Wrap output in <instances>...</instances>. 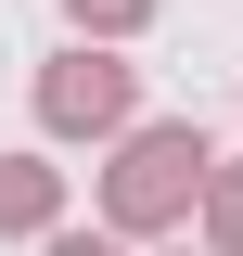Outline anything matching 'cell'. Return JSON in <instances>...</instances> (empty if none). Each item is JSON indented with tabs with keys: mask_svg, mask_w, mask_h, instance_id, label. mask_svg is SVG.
<instances>
[{
	"mask_svg": "<svg viewBox=\"0 0 243 256\" xmlns=\"http://www.w3.org/2000/svg\"><path fill=\"white\" fill-rule=\"evenodd\" d=\"M192 166H205V154H192V128H166V141H141V154H128V180H116V205H128V218H166Z\"/></svg>",
	"mask_w": 243,
	"mask_h": 256,
	"instance_id": "cell-1",
	"label": "cell"
},
{
	"mask_svg": "<svg viewBox=\"0 0 243 256\" xmlns=\"http://www.w3.org/2000/svg\"><path fill=\"white\" fill-rule=\"evenodd\" d=\"M116 102H128V77H116V64H90V52L52 77V116H64V128H77V116H116Z\"/></svg>",
	"mask_w": 243,
	"mask_h": 256,
	"instance_id": "cell-2",
	"label": "cell"
},
{
	"mask_svg": "<svg viewBox=\"0 0 243 256\" xmlns=\"http://www.w3.org/2000/svg\"><path fill=\"white\" fill-rule=\"evenodd\" d=\"M38 205H52V180L38 166H0V218H38Z\"/></svg>",
	"mask_w": 243,
	"mask_h": 256,
	"instance_id": "cell-3",
	"label": "cell"
},
{
	"mask_svg": "<svg viewBox=\"0 0 243 256\" xmlns=\"http://www.w3.org/2000/svg\"><path fill=\"white\" fill-rule=\"evenodd\" d=\"M77 13H141V0H77Z\"/></svg>",
	"mask_w": 243,
	"mask_h": 256,
	"instance_id": "cell-4",
	"label": "cell"
},
{
	"mask_svg": "<svg viewBox=\"0 0 243 256\" xmlns=\"http://www.w3.org/2000/svg\"><path fill=\"white\" fill-rule=\"evenodd\" d=\"M52 256H102V244H52Z\"/></svg>",
	"mask_w": 243,
	"mask_h": 256,
	"instance_id": "cell-5",
	"label": "cell"
}]
</instances>
